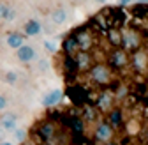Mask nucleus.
<instances>
[{
	"instance_id": "26",
	"label": "nucleus",
	"mask_w": 148,
	"mask_h": 145,
	"mask_svg": "<svg viewBox=\"0 0 148 145\" xmlns=\"http://www.w3.org/2000/svg\"><path fill=\"white\" fill-rule=\"evenodd\" d=\"M129 2H132V0H118L120 6H125V4H129Z\"/></svg>"
},
{
	"instance_id": "16",
	"label": "nucleus",
	"mask_w": 148,
	"mask_h": 145,
	"mask_svg": "<svg viewBox=\"0 0 148 145\" xmlns=\"http://www.w3.org/2000/svg\"><path fill=\"white\" fill-rule=\"evenodd\" d=\"M109 126L111 128H118V126H122V112L118 110V108H115V110H111L109 113Z\"/></svg>"
},
{
	"instance_id": "2",
	"label": "nucleus",
	"mask_w": 148,
	"mask_h": 145,
	"mask_svg": "<svg viewBox=\"0 0 148 145\" xmlns=\"http://www.w3.org/2000/svg\"><path fill=\"white\" fill-rule=\"evenodd\" d=\"M94 135H95V138H97L99 142H109L111 136H113V128L109 126V122L102 120V122L97 124V128H95Z\"/></svg>"
},
{
	"instance_id": "10",
	"label": "nucleus",
	"mask_w": 148,
	"mask_h": 145,
	"mask_svg": "<svg viewBox=\"0 0 148 145\" xmlns=\"http://www.w3.org/2000/svg\"><path fill=\"white\" fill-rule=\"evenodd\" d=\"M62 96H64V92L62 90H51V92H48V96L42 99V104L44 106H53V104H57L60 99H62Z\"/></svg>"
},
{
	"instance_id": "27",
	"label": "nucleus",
	"mask_w": 148,
	"mask_h": 145,
	"mask_svg": "<svg viewBox=\"0 0 148 145\" xmlns=\"http://www.w3.org/2000/svg\"><path fill=\"white\" fill-rule=\"evenodd\" d=\"M0 145H12L11 142H5V140H2V142H0Z\"/></svg>"
},
{
	"instance_id": "24",
	"label": "nucleus",
	"mask_w": 148,
	"mask_h": 145,
	"mask_svg": "<svg viewBox=\"0 0 148 145\" xmlns=\"http://www.w3.org/2000/svg\"><path fill=\"white\" fill-rule=\"evenodd\" d=\"M86 119H95V112L94 110H86Z\"/></svg>"
},
{
	"instance_id": "22",
	"label": "nucleus",
	"mask_w": 148,
	"mask_h": 145,
	"mask_svg": "<svg viewBox=\"0 0 148 145\" xmlns=\"http://www.w3.org/2000/svg\"><path fill=\"white\" fill-rule=\"evenodd\" d=\"M44 48L49 50V51H55V50H57V44L51 43V41H46V43H44Z\"/></svg>"
},
{
	"instance_id": "6",
	"label": "nucleus",
	"mask_w": 148,
	"mask_h": 145,
	"mask_svg": "<svg viewBox=\"0 0 148 145\" xmlns=\"http://www.w3.org/2000/svg\"><path fill=\"white\" fill-rule=\"evenodd\" d=\"M72 57H74V62H76V67H79V69H90V62H92V59H90V51L79 50V51L74 53Z\"/></svg>"
},
{
	"instance_id": "21",
	"label": "nucleus",
	"mask_w": 148,
	"mask_h": 145,
	"mask_svg": "<svg viewBox=\"0 0 148 145\" xmlns=\"http://www.w3.org/2000/svg\"><path fill=\"white\" fill-rule=\"evenodd\" d=\"M109 39L113 41V44H118V43L122 41V37H120V34H116V32H111V34H109Z\"/></svg>"
},
{
	"instance_id": "18",
	"label": "nucleus",
	"mask_w": 148,
	"mask_h": 145,
	"mask_svg": "<svg viewBox=\"0 0 148 145\" xmlns=\"http://www.w3.org/2000/svg\"><path fill=\"white\" fill-rule=\"evenodd\" d=\"M9 11H11V7L7 2H0V20H5L9 16Z\"/></svg>"
},
{
	"instance_id": "19",
	"label": "nucleus",
	"mask_w": 148,
	"mask_h": 145,
	"mask_svg": "<svg viewBox=\"0 0 148 145\" xmlns=\"http://www.w3.org/2000/svg\"><path fill=\"white\" fill-rule=\"evenodd\" d=\"M12 131H14V138L18 142H25L27 140V131L25 129H12Z\"/></svg>"
},
{
	"instance_id": "12",
	"label": "nucleus",
	"mask_w": 148,
	"mask_h": 145,
	"mask_svg": "<svg viewBox=\"0 0 148 145\" xmlns=\"http://www.w3.org/2000/svg\"><path fill=\"white\" fill-rule=\"evenodd\" d=\"M51 20H53V23H57V25H64L67 21V11L64 7L55 9L53 14H51Z\"/></svg>"
},
{
	"instance_id": "28",
	"label": "nucleus",
	"mask_w": 148,
	"mask_h": 145,
	"mask_svg": "<svg viewBox=\"0 0 148 145\" xmlns=\"http://www.w3.org/2000/svg\"><path fill=\"white\" fill-rule=\"evenodd\" d=\"M95 2H97V4H104V2H106V0H95Z\"/></svg>"
},
{
	"instance_id": "9",
	"label": "nucleus",
	"mask_w": 148,
	"mask_h": 145,
	"mask_svg": "<svg viewBox=\"0 0 148 145\" xmlns=\"http://www.w3.org/2000/svg\"><path fill=\"white\" fill-rule=\"evenodd\" d=\"M113 106V96H111L109 92H102L97 99V108L99 110H109V108Z\"/></svg>"
},
{
	"instance_id": "29",
	"label": "nucleus",
	"mask_w": 148,
	"mask_h": 145,
	"mask_svg": "<svg viewBox=\"0 0 148 145\" xmlns=\"http://www.w3.org/2000/svg\"><path fill=\"white\" fill-rule=\"evenodd\" d=\"M139 2H143V4H145V2H146V4H148V0H139Z\"/></svg>"
},
{
	"instance_id": "13",
	"label": "nucleus",
	"mask_w": 148,
	"mask_h": 145,
	"mask_svg": "<svg viewBox=\"0 0 148 145\" xmlns=\"http://www.w3.org/2000/svg\"><path fill=\"white\" fill-rule=\"evenodd\" d=\"M74 39L78 43V48L83 50V51H88L90 50V44H92V39L88 34H79V35H74Z\"/></svg>"
},
{
	"instance_id": "1",
	"label": "nucleus",
	"mask_w": 148,
	"mask_h": 145,
	"mask_svg": "<svg viewBox=\"0 0 148 145\" xmlns=\"http://www.w3.org/2000/svg\"><path fill=\"white\" fill-rule=\"evenodd\" d=\"M90 76H92V80H94L95 83L106 85L111 80V72H109L108 66H104V64H94V66L90 67Z\"/></svg>"
},
{
	"instance_id": "17",
	"label": "nucleus",
	"mask_w": 148,
	"mask_h": 145,
	"mask_svg": "<svg viewBox=\"0 0 148 145\" xmlns=\"http://www.w3.org/2000/svg\"><path fill=\"white\" fill-rule=\"evenodd\" d=\"M76 48H78V43H76L74 37H69L64 43V51L67 53V55H74V53H76Z\"/></svg>"
},
{
	"instance_id": "30",
	"label": "nucleus",
	"mask_w": 148,
	"mask_h": 145,
	"mask_svg": "<svg viewBox=\"0 0 148 145\" xmlns=\"http://www.w3.org/2000/svg\"><path fill=\"white\" fill-rule=\"evenodd\" d=\"M106 145H113V143H106Z\"/></svg>"
},
{
	"instance_id": "4",
	"label": "nucleus",
	"mask_w": 148,
	"mask_h": 145,
	"mask_svg": "<svg viewBox=\"0 0 148 145\" xmlns=\"http://www.w3.org/2000/svg\"><path fill=\"white\" fill-rule=\"evenodd\" d=\"M111 64H113V67H116V69H122V67H125V66L129 64L127 51H125V50H122V48L115 50L113 53H111Z\"/></svg>"
},
{
	"instance_id": "20",
	"label": "nucleus",
	"mask_w": 148,
	"mask_h": 145,
	"mask_svg": "<svg viewBox=\"0 0 148 145\" xmlns=\"http://www.w3.org/2000/svg\"><path fill=\"white\" fill-rule=\"evenodd\" d=\"M5 81L9 83V85H14L16 81H18V75L14 71H9V72H5Z\"/></svg>"
},
{
	"instance_id": "5",
	"label": "nucleus",
	"mask_w": 148,
	"mask_h": 145,
	"mask_svg": "<svg viewBox=\"0 0 148 145\" xmlns=\"http://www.w3.org/2000/svg\"><path fill=\"white\" fill-rule=\"evenodd\" d=\"M16 124H18V115L12 112H5L0 115V128H4L5 131H12L16 129Z\"/></svg>"
},
{
	"instance_id": "3",
	"label": "nucleus",
	"mask_w": 148,
	"mask_h": 145,
	"mask_svg": "<svg viewBox=\"0 0 148 145\" xmlns=\"http://www.w3.org/2000/svg\"><path fill=\"white\" fill-rule=\"evenodd\" d=\"M16 57H18V60H20V62L28 64V62H32L35 59V50L32 46H28V44H21L20 48L16 50Z\"/></svg>"
},
{
	"instance_id": "25",
	"label": "nucleus",
	"mask_w": 148,
	"mask_h": 145,
	"mask_svg": "<svg viewBox=\"0 0 148 145\" xmlns=\"http://www.w3.org/2000/svg\"><path fill=\"white\" fill-rule=\"evenodd\" d=\"M5 133H7V131H5L4 128H0V142H2V140H5Z\"/></svg>"
},
{
	"instance_id": "8",
	"label": "nucleus",
	"mask_w": 148,
	"mask_h": 145,
	"mask_svg": "<svg viewBox=\"0 0 148 145\" xmlns=\"http://www.w3.org/2000/svg\"><path fill=\"white\" fill-rule=\"evenodd\" d=\"M41 30H42V27H41V21H37V20H28L27 23H25V27H23V32L27 34V35H39L41 34Z\"/></svg>"
},
{
	"instance_id": "15",
	"label": "nucleus",
	"mask_w": 148,
	"mask_h": 145,
	"mask_svg": "<svg viewBox=\"0 0 148 145\" xmlns=\"http://www.w3.org/2000/svg\"><path fill=\"white\" fill-rule=\"evenodd\" d=\"M123 44L127 50H138L139 48V41L136 37V34H127L123 35Z\"/></svg>"
},
{
	"instance_id": "14",
	"label": "nucleus",
	"mask_w": 148,
	"mask_h": 145,
	"mask_svg": "<svg viewBox=\"0 0 148 145\" xmlns=\"http://www.w3.org/2000/svg\"><path fill=\"white\" fill-rule=\"evenodd\" d=\"M132 64H134V67L136 69H143V67H146V55H145V51H136L134 55H132Z\"/></svg>"
},
{
	"instance_id": "11",
	"label": "nucleus",
	"mask_w": 148,
	"mask_h": 145,
	"mask_svg": "<svg viewBox=\"0 0 148 145\" xmlns=\"http://www.w3.org/2000/svg\"><path fill=\"white\" fill-rule=\"evenodd\" d=\"M23 35L20 34V32H11L9 35H7V46L9 48H12V50H18L21 44H23Z\"/></svg>"
},
{
	"instance_id": "7",
	"label": "nucleus",
	"mask_w": 148,
	"mask_h": 145,
	"mask_svg": "<svg viewBox=\"0 0 148 145\" xmlns=\"http://www.w3.org/2000/svg\"><path fill=\"white\" fill-rule=\"evenodd\" d=\"M37 133H39V136H41L42 140L49 142V140L55 138V135H57V128H55V124H53V122H42Z\"/></svg>"
},
{
	"instance_id": "23",
	"label": "nucleus",
	"mask_w": 148,
	"mask_h": 145,
	"mask_svg": "<svg viewBox=\"0 0 148 145\" xmlns=\"http://www.w3.org/2000/svg\"><path fill=\"white\" fill-rule=\"evenodd\" d=\"M5 106H7V97L5 96H0V112L5 110Z\"/></svg>"
}]
</instances>
